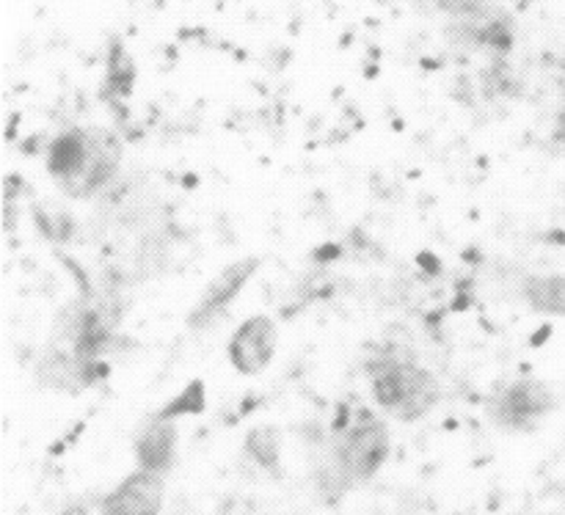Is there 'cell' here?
<instances>
[{
    "mask_svg": "<svg viewBox=\"0 0 565 515\" xmlns=\"http://www.w3.org/2000/svg\"><path fill=\"white\" fill-rule=\"evenodd\" d=\"M204 411V384L202 380H193L185 391H180V397L169 403V406L160 411V417L166 419H180V417H191V414H202Z\"/></svg>",
    "mask_w": 565,
    "mask_h": 515,
    "instance_id": "obj_11",
    "label": "cell"
},
{
    "mask_svg": "<svg viewBox=\"0 0 565 515\" xmlns=\"http://www.w3.org/2000/svg\"><path fill=\"white\" fill-rule=\"evenodd\" d=\"M99 132L81 130V127H72V130L61 132L53 143L47 147L44 154V163H47L50 176L70 193V187L81 180V174L86 171L88 160H92L94 149H97Z\"/></svg>",
    "mask_w": 565,
    "mask_h": 515,
    "instance_id": "obj_6",
    "label": "cell"
},
{
    "mask_svg": "<svg viewBox=\"0 0 565 515\" xmlns=\"http://www.w3.org/2000/svg\"><path fill=\"white\" fill-rule=\"evenodd\" d=\"M555 408V395L535 378H519L489 397V417L502 430L527 433L535 430Z\"/></svg>",
    "mask_w": 565,
    "mask_h": 515,
    "instance_id": "obj_3",
    "label": "cell"
},
{
    "mask_svg": "<svg viewBox=\"0 0 565 515\" xmlns=\"http://www.w3.org/2000/svg\"><path fill=\"white\" fill-rule=\"evenodd\" d=\"M61 515H88V511H86V507H66V511Z\"/></svg>",
    "mask_w": 565,
    "mask_h": 515,
    "instance_id": "obj_12",
    "label": "cell"
},
{
    "mask_svg": "<svg viewBox=\"0 0 565 515\" xmlns=\"http://www.w3.org/2000/svg\"><path fill=\"white\" fill-rule=\"evenodd\" d=\"M177 455V425L174 419L154 417L136 439V463L143 472L163 474L174 466Z\"/></svg>",
    "mask_w": 565,
    "mask_h": 515,
    "instance_id": "obj_8",
    "label": "cell"
},
{
    "mask_svg": "<svg viewBox=\"0 0 565 515\" xmlns=\"http://www.w3.org/2000/svg\"><path fill=\"white\" fill-rule=\"evenodd\" d=\"M276 342H279V334H276L274 320L265 318V314H257V318H248L232 334L226 356H230L232 367L241 375H257L274 362Z\"/></svg>",
    "mask_w": 565,
    "mask_h": 515,
    "instance_id": "obj_4",
    "label": "cell"
},
{
    "mask_svg": "<svg viewBox=\"0 0 565 515\" xmlns=\"http://www.w3.org/2000/svg\"><path fill=\"white\" fill-rule=\"evenodd\" d=\"M392 450L390 430L384 419L370 408H342L331 425L329 452L318 466V489L329 502L373 480L381 472Z\"/></svg>",
    "mask_w": 565,
    "mask_h": 515,
    "instance_id": "obj_1",
    "label": "cell"
},
{
    "mask_svg": "<svg viewBox=\"0 0 565 515\" xmlns=\"http://www.w3.org/2000/svg\"><path fill=\"white\" fill-rule=\"evenodd\" d=\"M254 270H257V259H243V262H235L230 265V268L221 270V273L210 281L207 290H204L202 301L193 309L191 323H210V320L218 318V314L235 301L237 292L246 287V281L252 279Z\"/></svg>",
    "mask_w": 565,
    "mask_h": 515,
    "instance_id": "obj_7",
    "label": "cell"
},
{
    "mask_svg": "<svg viewBox=\"0 0 565 515\" xmlns=\"http://www.w3.org/2000/svg\"><path fill=\"white\" fill-rule=\"evenodd\" d=\"M524 301L535 312L565 318V276H533L524 281Z\"/></svg>",
    "mask_w": 565,
    "mask_h": 515,
    "instance_id": "obj_9",
    "label": "cell"
},
{
    "mask_svg": "<svg viewBox=\"0 0 565 515\" xmlns=\"http://www.w3.org/2000/svg\"><path fill=\"white\" fill-rule=\"evenodd\" d=\"M163 496V474L138 469L110 491L108 500L103 502V515H160Z\"/></svg>",
    "mask_w": 565,
    "mask_h": 515,
    "instance_id": "obj_5",
    "label": "cell"
},
{
    "mask_svg": "<svg viewBox=\"0 0 565 515\" xmlns=\"http://www.w3.org/2000/svg\"><path fill=\"white\" fill-rule=\"evenodd\" d=\"M246 455L265 472H279L281 461V436L279 430L263 425L246 436Z\"/></svg>",
    "mask_w": 565,
    "mask_h": 515,
    "instance_id": "obj_10",
    "label": "cell"
},
{
    "mask_svg": "<svg viewBox=\"0 0 565 515\" xmlns=\"http://www.w3.org/2000/svg\"><path fill=\"white\" fill-rule=\"evenodd\" d=\"M373 400L401 422L428 417L439 403V380L403 347H379L367 364Z\"/></svg>",
    "mask_w": 565,
    "mask_h": 515,
    "instance_id": "obj_2",
    "label": "cell"
}]
</instances>
